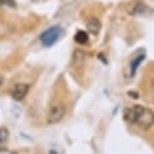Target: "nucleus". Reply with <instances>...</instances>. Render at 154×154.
I'll list each match as a JSON object with an SVG mask.
<instances>
[{"mask_svg": "<svg viewBox=\"0 0 154 154\" xmlns=\"http://www.w3.org/2000/svg\"><path fill=\"white\" fill-rule=\"evenodd\" d=\"M123 118L130 124H136L138 128L147 130L154 124V112L141 105L128 107L123 111Z\"/></svg>", "mask_w": 154, "mask_h": 154, "instance_id": "f257e3e1", "label": "nucleus"}, {"mask_svg": "<svg viewBox=\"0 0 154 154\" xmlns=\"http://www.w3.org/2000/svg\"><path fill=\"white\" fill-rule=\"evenodd\" d=\"M61 32H63V30L60 26H58V25L51 26L49 29L45 30L40 35V41L45 47H51L59 40V37L61 36Z\"/></svg>", "mask_w": 154, "mask_h": 154, "instance_id": "f03ea898", "label": "nucleus"}, {"mask_svg": "<svg viewBox=\"0 0 154 154\" xmlns=\"http://www.w3.org/2000/svg\"><path fill=\"white\" fill-rule=\"evenodd\" d=\"M65 114V107L63 105H53L47 114V123L49 124H57L59 123Z\"/></svg>", "mask_w": 154, "mask_h": 154, "instance_id": "7ed1b4c3", "label": "nucleus"}, {"mask_svg": "<svg viewBox=\"0 0 154 154\" xmlns=\"http://www.w3.org/2000/svg\"><path fill=\"white\" fill-rule=\"evenodd\" d=\"M126 12L131 16H137V14H143L146 12H148V6L146 4H143L142 1L140 0H135V1H131L129 5H128V8H126Z\"/></svg>", "mask_w": 154, "mask_h": 154, "instance_id": "20e7f679", "label": "nucleus"}, {"mask_svg": "<svg viewBox=\"0 0 154 154\" xmlns=\"http://www.w3.org/2000/svg\"><path fill=\"white\" fill-rule=\"evenodd\" d=\"M29 84H26V83H18V84H16L14 87H13V89H12V91H11V95H12V99L13 100H16V101H22L25 96H26V94H28V91H29Z\"/></svg>", "mask_w": 154, "mask_h": 154, "instance_id": "39448f33", "label": "nucleus"}, {"mask_svg": "<svg viewBox=\"0 0 154 154\" xmlns=\"http://www.w3.org/2000/svg\"><path fill=\"white\" fill-rule=\"evenodd\" d=\"M87 29L89 32H91L93 35H97L100 29H101V23L97 18H90L87 22Z\"/></svg>", "mask_w": 154, "mask_h": 154, "instance_id": "423d86ee", "label": "nucleus"}, {"mask_svg": "<svg viewBox=\"0 0 154 154\" xmlns=\"http://www.w3.org/2000/svg\"><path fill=\"white\" fill-rule=\"evenodd\" d=\"M84 59H85V55L82 51L79 49H76L73 52V55H72V64L75 67H81L84 63Z\"/></svg>", "mask_w": 154, "mask_h": 154, "instance_id": "0eeeda50", "label": "nucleus"}, {"mask_svg": "<svg viewBox=\"0 0 154 154\" xmlns=\"http://www.w3.org/2000/svg\"><path fill=\"white\" fill-rule=\"evenodd\" d=\"M144 57H146L144 54H141V55H138V57H136V58H134V59L131 60V63H130V76H131V77L135 76V73H136V71H137L140 64L143 61Z\"/></svg>", "mask_w": 154, "mask_h": 154, "instance_id": "6e6552de", "label": "nucleus"}, {"mask_svg": "<svg viewBox=\"0 0 154 154\" xmlns=\"http://www.w3.org/2000/svg\"><path fill=\"white\" fill-rule=\"evenodd\" d=\"M75 41L78 42V43H81V45L87 43L88 42V34L85 31H83V30L77 31L76 35H75Z\"/></svg>", "mask_w": 154, "mask_h": 154, "instance_id": "1a4fd4ad", "label": "nucleus"}, {"mask_svg": "<svg viewBox=\"0 0 154 154\" xmlns=\"http://www.w3.org/2000/svg\"><path fill=\"white\" fill-rule=\"evenodd\" d=\"M7 137H8V131H7V129L0 128V144L5 143L6 140H7Z\"/></svg>", "mask_w": 154, "mask_h": 154, "instance_id": "9d476101", "label": "nucleus"}, {"mask_svg": "<svg viewBox=\"0 0 154 154\" xmlns=\"http://www.w3.org/2000/svg\"><path fill=\"white\" fill-rule=\"evenodd\" d=\"M0 154H17V153L11 150V149H7V148H1L0 149Z\"/></svg>", "mask_w": 154, "mask_h": 154, "instance_id": "9b49d317", "label": "nucleus"}, {"mask_svg": "<svg viewBox=\"0 0 154 154\" xmlns=\"http://www.w3.org/2000/svg\"><path fill=\"white\" fill-rule=\"evenodd\" d=\"M0 5H12V6H14V2H13V0H0Z\"/></svg>", "mask_w": 154, "mask_h": 154, "instance_id": "f8f14e48", "label": "nucleus"}, {"mask_svg": "<svg viewBox=\"0 0 154 154\" xmlns=\"http://www.w3.org/2000/svg\"><path fill=\"white\" fill-rule=\"evenodd\" d=\"M129 95H130V96H132V99H137V97H138L137 93H132V91H129Z\"/></svg>", "mask_w": 154, "mask_h": 154, "instance_id": "ddd939ff", "label": "nucleus"}, {"mask_svg": "<svg viewBox=\"0 0 154 154\" xmlns=\"http://www.w3.org/2000/svg\"><path fill=\"white\" fill-rule=\"evenodd\" d=\"M2 83H4V78H2V76H0V88H1Z\"/></svg>", "mask_w": 154, "mask_h": 154, "instance_id": "4468645a", "label": "nucleus"}, {"mask_svg": "<svg viewBox=\"0 0 154 154\" xmlns=\"http://www.w3.org/2000/svg\"><path fill=\"white\" fill-rule=\"evenodd\" d=\"M49 154H58V153H57L55 150H53V149H51V150H49Z\"/></svg>", "mask_w": 154, "mask_h": 154, "instance_id": "2eb2a0df", "label": "nucleus"}, {"mask_svg": "<svg viewBox=\"0 0 154 154\" xmlns=\"http://www.w3.org/2000/svg\"><path fill=\"white\" fill-rule=\"evenodd\" d=\"M31 1H37V0H31Z\"/></svg>", "mask_w": 154, "mask_h": 154, "instance_id": "dca6fc26", "label": "nucleus"}]
</instances>
